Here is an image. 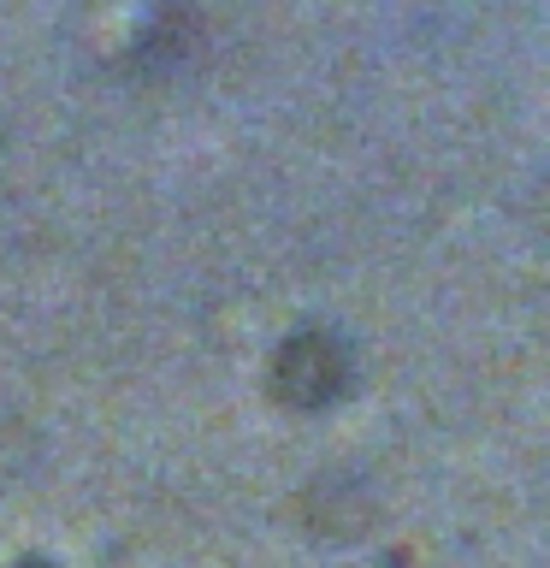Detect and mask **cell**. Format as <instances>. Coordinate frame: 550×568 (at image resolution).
Here are the masks:
<instances>
[{"label":"cell","instance_id":"obj_1","mask_svg":"<svg viewBox=\"0 0 550 568\" xmlns=\"http://www.w3.org/2000/svg\"><path fill=\"white\" fill-rule=\"evenodd\" d=\"M308 355H314V362H302L296 344L278 355V385L291 390V397H326L332 379H337V355H332L326 337H308Z\"/></svg>","mask_w":550,"mask_h":568}]
</instances>
